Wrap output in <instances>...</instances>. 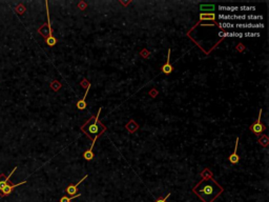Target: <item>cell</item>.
I'll list each match as a JSON object with an SVG mask.
<instances>
[{
	"label": "cell",
	"mask_w": 269,
	"mask_h": 202,
	"mask_svg": "<svg viewBox=\"0 0 269 202\" xmlns=\"http://www.w3.org/2000/svg\"><path fill=\"white\" fill-rule=\"evenodd\" d=\"M223 187L210 177L202 179L195 187L192 192L203 202H214L217 197L223 193Z\"/></svg>",
	"instance_id": "cell-1"
},
{
	"label": "cell",
	"mask_w": 269,
	"mask_h": 202,
	"mask_svg": "<svg viewBox=\"0 0 269 202\" xmlns=\"http://www.w3.org/2000/svg\"><path fill=\"white\" fill-rule=\"evenodd\" d=\"M101 109H99L97 116L92 117V119H90V121H87V122L82 126L83 132L86 133L88 137L93 138V139H94L95 137H99V135L105 131V126L99 121V116H100V113H101Z\"/></svg>",
	"instance_id": "cell-2"
},
{
	"label": "cell",
	"mask_w": 269,
	"mask_h": 202,
	"mask_svg": "<svg viewBox=\"0 0 269 202\" xmlns=\"http://www.w3.org/2000/svg\"><path fill=\"white\" fill-rule=\"evenodd\" d=\"M45 4H46V15H47V28H48V36L45 38V41L48 47H54L57 43V39L53 36V30H52V26H51V19H50V12H48L47 2H45Z\"/></svg>",
	"instance_id": "cell-3"
},
{
	"label": "cell",
	"mask_w": 269,
	"mask_h": 202,
	"mask_svg": "<svg viewBox=\"0 0 269 202\" xmlns=\"http://www.w3.org/2000/svg\"><path fill=\"white\" fill-rule=\"evenodd\" d=\"M261 117H262V109H260V113H259L258 120L255 121L254 123H252L251 126H250V131L252 133H254V134H257V135L261 134V133L264 132V131L266 130V128H265L264 124L261 123Z\"/></svg>",
	"instance_id": "cell-4"
},
{
	"label": "cell",
	"mask_w": 269,
	"mask_h": 202,
	"mask_svg": "<svg viewBox=\"0 0 269 202\" xmlns=\"http://www.w3.org/2000/svg\"><path fill=\"white\" fill-rule=\"evenodd\" d=\"M24 183H26V181H22V182H20V183H17V184L11 183V182L9 181V182H7V185L4 186V188L1 190L0 196H1V197H7V196L11 195L12 192H13V190H14V188H16L17 186H19V185H22V184H24Z\"/></svg>",
	"instance_id": "cell-5"
},
{
	"label": "cell",
	"mask_w": 269,
	"mask_h": 202,
	"mask_svg": "<svg viewBox=\"0 0 269 202\" xmlns=\"http://www.w3.org/2000/svg\"><path fill=\"white\" fill-rule=\"evenodd\" d=\"M16 170H17V166L16 167H14V170L12 171L11 173H9L7 176H5L4 174H1L0 175V193H1V190L4 188V186L7 185V182L9 181V178L12 177V175L14 174L15 172H16Z\"/></svg>",
	"instance_id": "cell-6"
},
{
	"label": "cell",
	"mask_w": 269,
	"mask_h": 202,
	"mask_svg": "<svg viewBox=\"0 0 269 202\" xmlns=\"http://www.w3.org/2000/svg\"><path fill=\"white\" fill-rule=\"evenodd\" d=\"M238 145H239V137H237V140H235V151H233V153L231 154V155L229 156V158H228V160H229V162L231 163V164H238L240 161V157L239 155H238Z\"/></svg>",
	"instance_id": "cell-7"
},
{
	"label": "cell",
	"mask_w": 269,
	"mask_h": 202,
	"mask_svg": "<svg viewBox=\"0 0 269 202\" xmlns=\"http://www.w3.org/2000/svg\"><path fill=\"white\" fill-rule=\"evenodd\" d=\"M170 53H171V50L168 49V53H167V60H166V63H164L163 65H162V72L164 73V74L166 75H169L170 73H173V65L170 64Z\"/></svg>",
	"instance_id": "cell-8"
},
{
	"label": "cell",
	"mask_w": 269,
	"mask_h": 202,
	"mask_svg": "<svg viewBox=\"0 0 269 202\" xmlns=\"http://www.w3.org/2000/svg\"><path fill=\"white\" fill-rule=\"evenodd\" d=\"M87 177H88V175H85V176L83 177V178L81 179L80 181H79L77 184H71V185H69V186L66 187V190H65V192H66V193L69 194V195H71V196L76 195L77 192H78V185L81 183V182L83 181V180H85V179L87 178Z\"/></svg>",
	"instance_id": "cell-9"
},
{
	"label": "cell",
	"mask_w": 269,
	"mask_h": 202,
	"mask_svg": "<svg viewBox=\"0 0 269 202\" xmlns=\"http://www.w3.org/2000/svg\"><path fill=\"white\" fill-rule=\"evenodd\" d=\"M97 138H98V137H95L94 139H93L92 147H90V149H87V151H85V153L83 154V158H84L85 160L90 161L93 158H94V153H93V149H94V145H95V142H96Z\"/></svg>",
	"instance_id": "cell-10"
},
{
	"label": "cell",
	"mask_w": 269,
	"mask_h": 202,
	"mask_svg": "<svg viewBox=\"0 0 269 202\" xmlns=\"http://www.w3.org/2000/svg\"><path fill=\"white\" fill-rule=\"evenodd\" d=\"M237 28H263V23H237Z\"/></svg>",
	"instance_id": "cell-11"
},
{
	"label": "cell",
	"mask_w": 269,
	"mask_h": 202,
	"mask_svg": "<svg viewBox=\"0 0 269 202\" xmlns=\"http://www.w3.org/2000/svg\"><path fill=\"white\" fill-rule=\"evenodd\" d=\"M90 83L87 84V88H86V92H85V95L84 97L82 98V99L80 100V101H78L77 102V107H78L79 109H84L85 107H86V102H85V99H86V96H87V93L88 91H90Z\"/></svg>",
	"instance_id": "cell-12"
},
{
	"label": "cell",
	"mask_w": 269,
	"mask_h": 202,
	"mask_svg": "<svg viewBox=\"0 0 269 202\" xmlns=\"http://www.w3.org/2000/svg\"><path fill=\"white\" fill-rule=\"evenodd\" d=\"M220 37H243V33H232V32H220Z\"/></svg>",
	"instance_id": "cell-13"
},
{
	"label": "cell",
	"mask_w": 269,
	"mask_h": 202,
	"mask_svg": "<svg viewBox=\"0 0 269 202\" xmlns=\"http://www.w3.org/2000/svg\"><path fill=\"white\" fill-rule=\"evenodd\" d=\"M200 19L201 20L214 21V19H216V15H214V13H202V14H200Z\"/></svg>",
	"instance_id": "cell-14"
},
{
	"label": "cell",
	"mask_w": 269,
	"mask_h": 202,
	"mask_svg": "<svg viewBox=\"0 0 269 202\" xmlns=\"http://www.w3.org/2000/svg\"><path fill=\"white\" fill-rule=\"evenodd\" d=\"M238 9H239L238 7H226V5L219 7V11H221V12H235Z\"/></svg>",
	"instance_id": "cell-15"
},
{
	"label": "cell",
	"mask_w": 269,
	"mask_h": 202,
	"mask_svg": "<svg viewBox=\"0 0 269 202\" xmlns=\"http://www.w3.org/2000/svg\"><path fill=\"white\" fill-rule=\"evenodd\" d=\"M200 9L203 12H209V13H214V4H201L200 5Z\"/></svg>",
	"instance_id": "cell-16"
},
{
	"label": "cell",
	"mask_w": 269,
	"mask_h": 202,
	"mask_svg": "<svg viewBox=\"0 0 269 202\" xmlns=\"http://www.w3.org/2000/svg\"><path fill=\"white\" fill-rule=\"evenodd\" d=\"M219 19L221 20H235L237 15H230V14H219Z\"/></svg>",
	"instance_id": "cell-17"
},
{
	"label": "cell",
	"mask_w": 269,
	"mask_h": 202,
	"mask_svg": "<svg viewBox=\"0 0 269 202\" xmlns=\"http://www.w3.org/2000/svg\"><path fill=\"white\" fill-rule=\"evenodd\" d=\"M80 196H81V194H77V195L71 196V197H67V196H63V197L61 198V199H60V202H71V200L76 199V198L80 197Z\"/></svg>",
	"instance_id": "cell-18"
},
{
	"label": "cell",
	"mask_w": 269,
	"mask_h": 202,
	"mask_svg": "<svg viewBox=\"0 0 269 202\" xmlns=\"http://www.w3.org/2000/svg\"><path fill=\"white\" fill-rule=\"evenodd\" d=\"M219 28H235V24L230 23V22H220V23H219Z\"/></svg>",
	"instance_id": "cell-19"
},
{
	"label": "cell",
	"mask_w": 269,
	"mask_h": 202,
	"mask_svg": "<svg viewBox=\"0 0 269 202\" xmlns=\"http://www.w3.org/2000/svg\"><path fill=\"white\" fill-rule=\"evenodd\" d=\"M246 19H249V20H263V16L261 15H249V16H246Z\"/></svg>",
	"instance_id": "cell-20"
},
{
	"label": "cell",
	"mask_w": 269,
	"mask_h": 202,
	"mask_svg": "<svg viewBox=\"0 0 269 202\" xmlns=\"http://www.w3.org/2000/svg\"><path fill=\"white\" fill-rule=\"evenodd\" d=\"M243 36L245 37H260V33H244Z\"/></svg>",
	"instance_id": "cell-21"
},
{
	"label": "cell",
	"mask_w": 269,
	"mask_h": 202,
	"mask_svg": "<svg viewBox=\"0 0 269 202\" xmlns=\"http://www.w3.org/2000/svg\"><path fill=\"white\" fill-rule=\"evenodd\" d=\"M169 197H170V193H168L167 195H166V197H164V198H158V199H157L155 202H167V199Z\"/></svg>",
	"instance_id": "cell-22"
},
{
	"label": "cell",
	"mask_w": 269,
	"mask_h": 202,
	"mask_svg": "<svg viewBox=\"0 0 269 202\" xmlns=\"http://www.w3.org/2000/svg\"><path fill=\"white\" fill-rule=\"evenodd\" d=\"M239 9H241V11H254L255 9V7H239Z\"/></svg>",
	"instance_id": "cell-23"
},
{
	"label": "cell",
	"mask_w": 269,
	"mask_h": 202,
	"mask_svg": "<svg viewBox=\"0 0 269 202\" xmlns=\"http://www.w3.org/2000/svg\"><path fill=\"white\" fill-rule=\"evenodd\" d=\"M245 19H246V15H240V16L237 15L235 17V20H245Z\"/></svg>",
	"instance_id": "cell-24"
}]
</instances>
